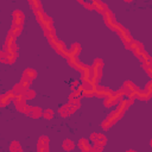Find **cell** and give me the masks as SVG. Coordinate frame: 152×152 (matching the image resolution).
Returning a JSON list of instances; mask_svg holds the SVG:
<instances>
[{"label":"cell","mask_w":152,"mask_h":152,"mask_svg":"<svg viewBox=\"0 0 152 152\" xmlns=\"http://www.w3.org/2000/svg\"><path fill=\"white\" fill-rule=\"evenodd\" d=\"M10 152H23L21 151V146L19 145V142L17 141H13L10 146Z\"/></svg>","instance_id":"cell-29"},{"label":"cell","mask_w":152,"mask_h":152,"mask_svg":"<svg viewBox=\"0 0 152 152\" xmlns=\"http://www.w3.org/2000/svg\"><path fill=\"white\" fill-rule=\"evenodd\" d=\"M115 31H116L118 34L120 36V38H121L122 43L125 44L126 49H129V45H131V43L133 42V38L131 37V34H129V32L127 31V28H125L121 24L118 23V25H116V27H115Z\"/></svg>","instance_id":"cell-3"},{"label":"cell","mask_w":152,"mask_h":152,"mask_svg":"<svg viewBox=\"0 0 152 152\" xmlns=\"http://www.w3.org/2000/svg\"><path fill=\"white\" fill-rule=\"evenodd\" d=\"M43 116H44L45 119H48V120H51V119L53 118V110H51V109H45V110L43 112Z\"/></svg>","instance_id":"cell-33"},{"label":"cell","mask_w":152,"mask_h":152,"mask_svg":"<svg viewBox=\"0 0 152 152\" xmlns=\"http://www.w3.org/2000/svg\"><path fill=\"white\" fill-rule=\"evenodd\" d=\"M142 68L145 69V71L147 72V75L151 77L152 76V66H151V64H142Z\"/></svg>","instance_id":"cell-35"},{"label":"cell","mask_w":152,"mask_h":152,"mask_svg":"<svg viewBox=\"0 0 152 152\" xmlns=\"http://www.w3.org/2000/svg\"><path fill=\"white\" fill-rule=\"evenodd\" d=\"M127 152H135V151H133V150H128Z\"/></svg>","instance_id":"cell-41"},{"label":"cell","mask_w":152,"mask_h":152,"mask_svg":"<svg viewBox=\"0 0 152 152\" xmlns=\"http://www.w3.org/2000/svg\"><path fill=\"white\" fill-rule=\"evenodd\" d=\"M121 116H122V114L121 113H119L118 110H113L109 115H108V118H107V120L112 124V125H114L116 121H119L120 119H121Z\"/></svg>","instance_id":"cell-20"},{"label":"cell","mask_w":152,"mask_h":152,"mask_svg":"<svg viewBox=\"0 0 152 152\" xmlns=\"http://www.w3.org/2000/svg\"><path fill=\"white\" fill-rule=\"evenodd\" d=\"M31 82H32V81H31L30 78H27V77H25V76H23L19 83H20V84L23 86V88H24V89L26 90V89H30V86H31Z\"/></svg>","instance_id":"cell-26"},{"label":"cell","mask_w":152,"mask_h":152,"mask_svg":"<svg viewBox=\"0 0 152 152\" xmlns=\"http://www.w3.org/2000/svg\"><path fill=\"white\" fill-rule=\"evenodd\" d=\"M118 102H119V100H118V99L114 96V94H113L112 96L104 99L103 104H104L106 107H112V106H114V104H118Z\"/></svg>","instance_id":"cell-22"},{"label":"cell","mask_w":152,"mask_h":152,"mask_svg":"<svg viewBox=\"0 0 152 152\" xmlns=\"http://www.w3.org/2000/svg\"><path fill=\"white\" fill-rule=\"evenodd\" d=\"M81 97H82V93L80 90H74L69 95V101H80Z\"/></svg>","instance_id":"cell-24"},{"label":"cell","mask_w":152,"mask_h":152,"mask_svg":"<svg viewBox=\"0 0 152 152\" xmlns=\"http://www.w3.org/2000/svg\"><path fill=\"white\" fill-rule=\"evenodd\" d=\"M59 114L62 115V116H68V115H70L71 113L69 112V109H68V107H66V104H64L61 109H59Z\"/></svg>","instance_id":"cell-34"},{"label":"cell","mask_w":152,"mask_h":152,"mask_svg":"<svg viewBox=\"0 0 152 152\" xmlns=\"http://www.w3.org/2000/svg\"><path fill=\"white\" fill-rule=\"evenodd\" d=\"M103 20H104L106 25H107L109 28H112V30L115 31V27H116L118 23H116L115 17H114V14L112 13L110 10H106V11H104V13H103Z\"/></svg>","instance_id":"cell-7"},{"label":"cell","mask_w":152,"mask_h":152,"mask_svg":"<svg viewBox=\"0 0 152 152\" xmlns=\"http://www.w3.org/2000/svg\"><path fill=\"white\" fill-rule=\"evenodd\" d=\"M151 95H152V94H150V93H147V91H145V90H139V91L137 93L135 97H137L138 100H141V101H147V100L151 99Z\"/></svg>","instance_id":"cell-21"},{"label":"cell","mask_w":152,"mask_h":152,"mask_svg":"<svg viewBox=\"0 0 152 152\" xmlns=\"http://www.w3.org/2000/svg\"><path fill=\"white\" fill-rule=\"evenodd\" d=\"M132 103H133V100H131V99H122V100H120V101L118 102L115 110H118L119 113L124 114V113L129 108V106H131Z\"/></svg>","instance_id":"cell-9"},{"label":"cell","mask_w":152,"mask_h":152,"mask_svg":"<svg viewBox=\"0 0 152 152\" xmlns=\"http://www.w3.org/2000/svg\"><path fill=\"white\" fill-rule=\"evenodd\" d=\"M74 147H75V142H74V141H71V140H69V139H66V140L63 141V148H64V150L71 151Z\"/></svg>","instance_id":"cell-27"},{"label":"cell","mask_w":152,"mask_h":152,"mask_svg":"<svg viewBox=\"0 0 152 152\" xmlns=\"http://www.w3.org/2000/svg\"><path fill=\"white\" fill-rule=\"evenodd\" d=\"M81 50H82V48L78 43H72L71 46L68 49V58H78Z\"/></svg>","instance_id":"cell-11"},{"label":"cell","mask_w":152,"mask_h":152,"mask_svg":"<svg viewBox=\"0 0 152 152\" xmlns=\"http://www.w3.org/2000/svg\"><path fill=\"white\" fill-rule=\"evenodd\" d=\"M114 94V91L110 89V88H108V87H100V86H97L96 87V89H95V96H97V97H109V96H112Z\"/></svg>","instance_id":"cell-8"},{"label":"cell","mask_w":152,"mask_h":152,"mask_svg":"<svg viewBox=\"0 0 152 152\" xmlns=\"http://www.w3.org/2000/svg\"><path fill=\"white\" fill-rule=\"evenodd\" d=\"M24 19H25V15L21 11L19 10H15L12 14V25H18V26H23L24 24Z\"/></svg>","instance_id":"cell-10"},{"label":"cell","mask_w":152,"mask_h":152,"mask_svg":"<svg viewBox=\"0 0 152 152\" xmlns=\"http://www.w3.org/2000/svg\"><path fill=\"white\" fill-rule=\"evenodd\" d=\"M81 74H82V77H81L82 82H88L90 80V77H91V68L89 65L84 64L83 69L81 70Z\"/></svg>","instance_id":"cell-17"},{"label":"cell","mask_w":152,"mask_h":152,"mask_svg":"<svg viewBox=\"0 0 152 152\" xmlns=\"http://www.w3.org/2000/svg\"><path fill=\"white\" fill-rule=\"evenodd\" d=\"M12 91L15 94V95H20V94H24V91H25V89L23 88V86L20 84V83H18V84H15L14 87H13V89H12Z\"/></svg>","instance_id":"cell-30"},{"label":"cell","mask_w":152,"mask_h":152,"mask_svg":"<svg viewBox=\"0 0 152 152\" xmlns=\"http://www.w3.org/2000/svg\"><path fill=\"white\" fill-rule=\"evenodd\" d=\"M96 137H97V133H93V134L90 135V141H91V142H95V141H96Z\"/></svg>","instance_id":"cell-40"},{"label":"cell","mask_w":152,"mask_h":152,"mask_svg":"<svg viewBox=\"0 0 152 152\" xmlns=\"http://www.w3.org/2000/svg\"><path fill=\"white\" fill-rule=\"evenodd\" d=\"M25 114H26L27 116L32 118V119H38V118H40V116L43 115V112H42V109H40L39 107L28 106V108H27V110H26Z\"/></svg>","instance_id":"cell-14"},{"label":"cell","mask_w":152,"mask_h":152,"mask_svg":"<svg viewBox=\"0 0 152 152\" xmlns=\"http://www.w3.org/2000/svg\"><path fill=\"white\" fill-rule=\"evenodd\" d=\"M38 152H49V139L46 137H40L37 144Z\"/></svg>","instance_id":"cell-15"},{"label":"cell","mask_w":152,"mask_h":152,"mask_svg":"<svg viewBox=\"0 0 152 152\" xmlns=\"http://www.w3.org/2000/svg\"><path fill=\"white\" fill-rule=\"evenodd\" d=\"M144 90L147 91V93H150V94H152V82H151V81L147 82V84H146V87H145Z\"/></svg>","instance_id":"cell-37"},{"label":"cell","mask_w":152,"mask_h":152,"mask_svg":"<svg viewBox=\"0 0 152 152\" xmlns=\"http://www.w3.org/2000/svg\"><path fill=\"white\" fill-rule=\"evenodd\" d=\"M68 63H69L74 69L78 70V71H81V70L83 69V66H84V64L81 63L78 58H68Z\"/></svg>","instance_id":"cell-19"},{"label":"cell","mask_w":152,"mask_h":152,"mask_svg":"<svg viewBox=\"0 0 152 152\" xmlns=\"http://www.w3.org/2000/svg\"><path fill=\"white\" fill-rule=\"evenodd\" d=\"M23 76H25V77H27V78H30V80L32 81V80H34V78H36V76H37V72H36V70H33V69L28 68V69H26V70L24 71Z\"/></svg>","instance_id":"cell-23"},{"label":"cell","mask_w":152,"mask_h":152,"mask_svg":"<svg viewBox=\"0 0 152 152\" xmlns=\"http://www.w3.org/2000/svg\"><path fill=\"white\" fill-rule=\"evenodd\" d=\"M91 152H94V151H91Z\"/></svg>","instance_id":"cell-42"},{"label":"cell","mask_w":152,"mask_h":152,"mask_svg":"<svg viewBox=\"0 0 152 152\" xmlns=\"http://www.w3.org/2000/svg\"><path fill=\"white\" fill-rule=\"evenodd\" d=\"M14 104H15V108L19 110V112H23V113H26L27 108H28V104H26V99L24 96V94H20V95H15L14 97Z\"/></svg>","instance_id":"cell-6"},{"label":"cell","mask_w":152,"mask_h":152,"mask_svg":"<svg viewBox=\"0 0 152 152\" xmlns=\"http://www.w3.org/2000/svg\"><path fill=\"white\" fill-rule=\"evenodd\" d=\"M102 66H103V62L102 59L100 58H96L93 63V66L91 68V77H90V83H93L94 86H97L99 81L101 80V76H102Z\"/></svg>","instance_id":"cell-1"},{"label":"cell","mask_w":152,"mask_h":152,"mask_svg":"<svg viewBox=\"0 0 152 152\" xmlns=\"http://www.w3.org/2000/svg\"><path fill=\"white\" fill-rule=\"evenodd\" d=\"M24 96H25L26 100H32V99H34L36 93H34L33 90H31V89H26V90L24 91Z\"/></svg>","instance_id":"cell-31"},{"label":"cell","mask_w":152,"mask_h":152,"mask_svg":"<svg viewBox=\"0 0 152 152\" xmlns=\"http://www.w3.org/2000/svg\"><path fill=\"white\" fill-rule=\"evenodd\" d=\"M21 30H23V26L12 25V27H11V30H10V33H12L14 37H18V36L21 33Z\"/></svg>","instance_id":"cell-25"},{"label":"cell","mask_w":152,"mask_h":152,"mask_svg":"<svg viewBox=\"0 0 152 152\" xmlns=\"http://www.w3.org/2000/svg\"><path fill=\"white\" fill-rule=\"evenodd\" d=\"M78 147L82 152H91V144L87 139H80L78 140Z\"/></svg>","instance_id":"cell-18"},{"label":"cell","mask_w":152,"mask_h":152,"mask_svg":"<svg viewBox=\"0 0 152 152\" xmlns=\"http://www.w3.org/2000/svg\"><path fill=\"white\" fill-rule=\"evenodd\" d=\"M121 89H122L124 93L126 94L127 99H131V100H133V101H134V99H135L137 93L139 91V88H138L132 81H126V82L124 83V86H122Z\"/></svg>","instance_id":"cell-4"},{"label":"cell","mask_w":152,"mask_h":152,"mask_svg":"<svg viewBox=\"0 0 152 152\" xmlns=\"http://www.w3.org/2000/svg\"><path fill=\"white\" fill-rule=\"evenodd\" d=\"M91 5H93V10H96L99 13H102V14L104 13L106 10H108V7L106 6V4L102 2V1H99V0L91 1Z\"/></svg>","instance_id":"cell-16"},{"label":"cell","mask_w":152,"mask_h":152,"mask_svg":"<svg viewBox=\"0 0 152 152\" xmlns=\"http://www.w3.org/2000/svg\"><path fill=\"white\" fill-rule=\"evenodd\" d=\"M28 4L32 6L33 10H42V4H40V1H38V0H30Z\"/></svg>","instance_id":"cell-32"},{"label":"cell","mask_w":152,"mask_h":152,"mask_svg":"<svg viewBox=\"0 0 152 152\" xmlns=\"http://www.w3.org/2000/svg\"><path fill=\"white\" fill-rule=\"evenodd\" d=\"M78 88H80V82H78V81H75V82L71 83V89H72V91H74V90H78Z\"/></svg>","instance_id":"cell-38"},{"label":"cell","mask_w":152,"mask_h":152,"mask_svg":"<svg viewBox=\"0 0 152 152\" xmlns=\"http://www.w3.org/2000/svg\"><path fill=\"white\" fill-rule=\"evenodd\" d=\"M106 141H107L106 137H104L103 134H101V133H97L96 141H95L94 144H99V145H101V146H104V145H106Z\"/></svg>","instance_id":"cell-28"},{"label":"cell","mask_w":152,"mask_h":152,"mask_svg":"<svg viewBox=\"0 0 152 152\" xmlns=\"http://www.w3.org/2000/svg\"><path fill=\"white\" fill-rule=\"evenodd\" d=\"M14 97H15V94L12 90H8L5 94L0 95V107H5L7 103H10L11 101H13Z\"/></svg>","instance_id":"cell-12"},{"label":"cell","mask_w":152,"mask_h":152,"mask_svg":"<svg viewBox=\"0 0 152 152\" xmlns=\"http://www.w3.org/2000/svg\"><path fill=\"white\" fill-rule=\"evenodd\" d=\"M129 49L133 51V53H134L137 57H139V56H140L142 52H145L142 44H141L140 42H138V40H134V39H133V42L131 43V45H129Z\"/></svg>","instance_id":"cell-13"},{"label":"cell","mask_w":152,"mask_h":152,"mask_svg":"<svg viewBox=\"0 0 152 152\" xmlns=\"http://www.w3.org/2000/svg\"><path fill=\"white\" fill-rule=\"evenodd\" d=\"M48 39H49V43L51 44V46L57 51L58 55L68 58V49H66V46H65V44L63 42H61L56 36L51 37V38H48Z\"/></svg>","instance_id":"cell-2"},{"label":"cell","mask_w":152,"mask_h":152,"mask_svg":"<svg viewBox=\"0 0 152 152\" xmlns=\"http://www.w3.org/2000/svg\"><path fill=\"white\" fill-rule=\"evenodd\" d=\"M112 126H113V125H112V124H110V122H109V121H108L107 119H106V120H104V121L102 122V128H103L104 131H107V129H109V128H110Z\"/></svg>","instance_id":"cell-36"},{"label":"cell","mask_w":152,"mask_h":152,"mask_svg":"<svg viewBox=\"0 0 152 152\" xmlns=\"http://www.w3.org/2000/svg\"><path fill=\"white\" fill-rule=\"evenodd\" d=\"M80 2H81L82 5H84L86 7H88L89 10H93V5H91V2H84V1H82V0H80Z\"/></svg>","instance_id":"cell-39"},{"label":"cell","mask_w":152,"mask_h":152,"mask_svg":"<svg viewBox=\"0 0 152 152\" xmlns=\"http://www.w3.org/2000/svg\"><path fill=\"white\" fill-rule=\"evenodd\" d=\"M96 87L97 86H94L93 83H90V81H88V82H83L82 84H80L78 90L82 93V96L91 97V96H95V89H96Z\"/></svg>","instance_id":"cell-5"}]
</instances>
